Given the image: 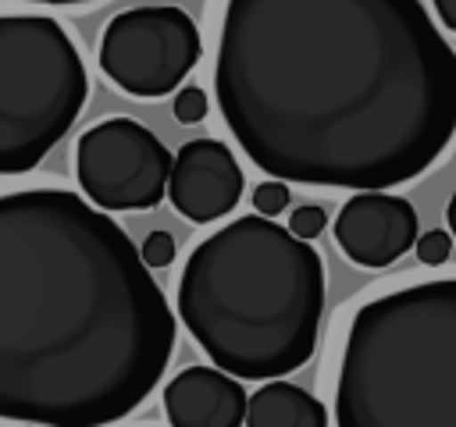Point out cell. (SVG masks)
I'll list each match as a JSON object with an SVG mask.
<instances>
[{
	"label": "cell",
	"instance_id": "cell-1",
	"mask_svg": "<svg viewBox=\"0 0 456 427\" xmlns=\"http://www.w3.org/2000/svg\"><path fill=\"white\" fill-rule=\"evenodd\" d=\"M214 96L267 178L388 192L456 135V50L420 0H224Z\"/></svg>",
	"mask_w": 456,
	"mask_h": 427
},
{
	"label": "cell",
	"instance_id": "cell-2",
	"mask_svg": "<svg viewBox=\"0 0 456 427\" xmlns=\"http://www.w3.org/2000/svg\"><path fill=\"white\" fill-rule=\"evenodd\" d=\"M171 352V306L107 210L68 189L0 196V420L118 423Z\"/></svg>",
	"mask_w": 456,
	"mask_h": 427
},
{
	"label": "cell",
	"instance_id": "cell-3",
	"mask_svg": "<svg viewBox=\"0 0 456 427\" xmlns=\"http://www.w3.org/2000/svg\"><path fill=\"white\" fill-rule=\"evenodd\" d=\"M324 260L271 217L246 214L207 235L178 278V320L239 381L299 370L317 345Z\"/></svg>",
	"mask_w": 456,
	"mask_h": 427
},
{
	"label": "cell",
	"instance_id": "cell-4",
	"mask_svg": "<svg viewBox=\"0 0 456 427\" xmlns=\"http://www.w3.org/2000/svg\"><path fill=\"white\" fill-rule=\"evenodd\" d=\"M338 427H456V278L367 299L346 331Z\"/></svg>",
	"mask_w": 456,
	"mask_h": 427
},
{
	"label": "cell",
	"instance_id": "cell-5",
	"mask_svg": "<svg viewBox=\"0 0 456 427\" xmlns=\"http://www.w3.org/2000/svg\"><path fill=\"white\" fill-rule=\"evenodd\" d=\"M89 96L78 46L57 18L0 14V174L32 171Z\"/></svg>",
	"mask_w": 456,
	"mask_h": 427
},
{
	"label": "cell",
	"instance_id": "cell-6",
	"mask_svg": "<svg viewBox=\"0 0 456 427\" xmlns=\"http://www.w3.org/2000/svg\"><path fill=\"white\" fill-rule=\"evenodd\" d=\"M203 43L182 7H132L100 36V71L128 96L160 100L200 64Z\"/></svg>",
	"mask_w": 456,
	"mask_h": 427
},
{
	"label": "cell",
	"instance_id": "cell-7",
	"mask_svg": "<svg viewBox=\"0 0 456 427\" xmlns=\"http://www.w3.org/2000/svg\"><path fill=\"white\" fill-rule=\"evenodd\" d=\"M171 149L132 117H107L75 142V178L100 210H150L167 196Z\"/></svg>",
	"mask_w": 456,
	"mask_h": 427
},
{
	"label": "cell",
	"instance_id": "cell-8",
	"mask_svg": "<svg viewBox=\"0 0 456 427\" xmlns=\"http://www.w3.org/2000/svg\"><path fill=\"white\" fill-rule=\"evenodd\" d=\"M335 242L356 267H388L417 242V210L392 192H356L335 217Z\"/></svg>",
	"mask_w": 456,
	"mask_h": 427
},
{
	"label": "cell",
	"instance_id": "cell-9",
	"mask_svg": "<svg viewBox=\"0 0 456 427\" xmlns=\"http://www.w3.org/2000/svg\"><path fill=\"white\" fill-rule=\"evenodd\" d=\"M239 196H242V167L221 139H192L175 153L167 199L185 221L210 224L232 214Z\"/></svg>",
	"mask_w": 456,
	"mask_h": 427
},
{
	"label": "cell",
	"instance_id": "cell-10",
	"mask_svg": "<svg viewBox=\"0 0 456 427\" xmlns=\"http://www.w3.org/2000/svg\"><path fill=\"white\" fill-rule=\"evenodd\" d=\"M242 381L217 367H185L164 388V413L171 427H242Z\"/></svg>",
	"mask_w": 456,
	"mask_h": 427
},
{
	"label": "cell",
	"instance_id": "cell-11",
	"mask_svg": "<svg viewBox=\"0 0 456 427\" xmlns=\"http://www.w3.org/2000/svg\"><path fill=\"white\" fill-rule=\"evenodd\" d=\"M246 427H328V409L292 381H267L246 402Z\"/></svg>",
	"mask_w": 456,
	"mask_h": 427
},
{
	"label": "cell",
	"instance_id": "cell-12",
	"mask_svg": "<svg viewBox=\"0 0 456 427\" xmlns=\"http://www.w3.org/2000/svg\"><path fill=\"white\" fill-rule=\"evenodd\" d=\"M207 93L200 85H182L171 100V110H175V121L178 125H200L207 117Z\"/></svg>",
	"mask_w": 456,
	"mask_h": 427
},
{
	"label": "cell",
	"instance_id": "cell-13",
	"mask_svg": "<svg viewBox=\"0 0 456 427\" xmlns=\"http://www.w3.org/2000/svg\"><path fill=\"white\" fill-rule=\"evenodd\" d=\"M289 181H281V178H267V181H260L256 189H253V206H256V214L260 217H278L285 206H289Z\"/></svg>",
	"mask_w": 456,
	"mask_h": 427
},
{
	"label": "cell",
	"instance_id": "cell-14",
	"mask_svg": "<svg viewBox=\"0 0 456 427\" xmlns=\"http://www.w3.org/2000/svg\"><path fill=\"white\" fill-rule=\"evenodd\" d=\"M413 249H417V260H420V263L438 267V263H445V260H449V253H452V235H449V231H442V228L424 231V235H417Z\"/></svg>",
	"mask_w": 456,
	"mask_h": 427
},
{
	"label": "cell",
	"instance_id": "cell-15",
	"mask_svg": "<svg viewBox=\"0 0 456 427\" xmlns=\"http://www.w3.org/2000/svg\"><path fill=\"white\" fill-rule=\"evenodd\" d=\"M324 224H328V217H324V210H321L317 203H306V206H296V210L289 214V231H292L296 238H303V242H310V238H317V235L324 231Z\"/></svg>",
	"mask_w": 456,
	"mask_h": 427
},
{
	"label": "cell",
	"instance_id": "cell-16",
	"mask_svg": "<svg viewBox=\"0 0 456 427\" xmlns=\"http://www.w3.org/2000/svg\"><path fill=\"white\" fill-rule=\"evenodd\" d=\"M139 253H142V263L146 267H167L175 260V238L167 231H150L142 238V249Z\"/></svg>",
	"mask_w": 456,
	"mask_h": 427
},
{
	"label": "cell",
	"instance_id": "cell-17",
	"mask_svg": "<svg viewBox=\"0 0 456 427\" xmlns=\"http://www.w3.org/2000/svg\"><path fill=\"white\" fill-rule=\"evenodd\" d=\"M431 7H435V14H438V21H442L449 32H456V0H431Z\"/></svg>",
	"mask_w": 456,
	"mask_h": 427
},
{
	"label": "cell",
	"instance_id": "cell-18",
	"mask_svg": "<svg viewBox=\"0 0 456 427\" xmlns=\"http://www.w3.org/2000/svg\"><path fill=\"white\" fill-rule=\"evenodd\" d=\"M25 4H50V7H78V4H96V0H25Z\"/></svg>",
	"mask_w": 456,
	"mask_h": 427
},
{
	"label": "cell",
	"instance_id": "cell-19",
	"mask_svg": "<svg viewBox=\"0 0 456 427\" xmlns=\"http://www.w3.org/2000/svg\"><path fill=\"white\" fill-rule=\"evenodd\" d=\"M445 221H449V235H456V192H452V199L445 206Z\"/></svg>",
	"mask_w": 456,
	"mask_h": 427
},
{
	"label": "cell",
	"instance_id": "cell-20",
	"mask_svg": "<svg viewBox=\"0 0 456 427\" xmlns=\"http://www.w3.org/2000/svg\"><path fill=\"white\" fill-rule=\"evenodd\" d=\"M25 427H36V423H25Z\"/></svg>",
	"mask_w": 456,
	"mask_h": 427
}]
</instances>
